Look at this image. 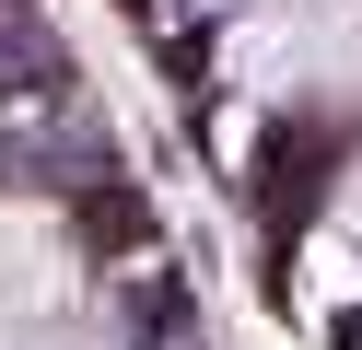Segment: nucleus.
Wrapping results in <instances>:
<instances>
[{
  "instance_id": "nucleus-1",
  "label": "nucleus",
  "mask_w": 362,
  "mask_h": 350,
  "mask_svg": "<svg viewBox=\"0 0 362 350\" xmlns=\"http://www.w3.org/2000/svg\"><path fill=\"white\" fill-rule=\"evenodd\" d=\"M59 233H71L94 269H117V257L164 245V199H152L141 175H94V187H71V222H59Z\"/></svg>"
},
{
  "instance_id": "nucleus-2",
  "label": "nucleus",
  "mask_w": 362,
  "mask_h": 350,
  "mask_svg": "<svg viewBox=\"0 0 362 350\" xmlns=\"http://www.w3.org/2000/svg\"><path fill=\"white\" fill-rule=\"evenodd\" d=\"M351 222H362V187H351Z\"/></svg>"
}]
</instances>
